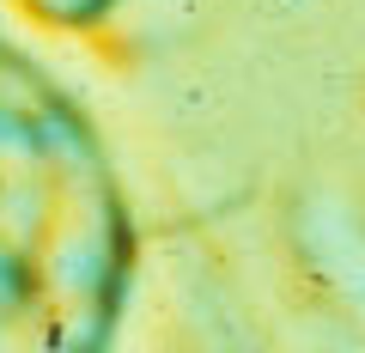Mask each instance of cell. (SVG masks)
I'll return each instance as SVG.
<instances>
[{"label":"cell","instance_id":"1","mask_svg":"<svg viewBox=\"0 0 365 353\" xmlns=\"http://www.w3.org/2000/svg\"><path fill=\"white\" fill-rule=\"evenodd\" d=\"M116 6L122 0H25V13L37 25H55V31H91V25H104Z\"/></svg>","mask_w":365,"mask_h":353}]
</instances>
